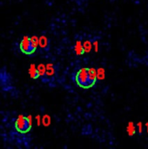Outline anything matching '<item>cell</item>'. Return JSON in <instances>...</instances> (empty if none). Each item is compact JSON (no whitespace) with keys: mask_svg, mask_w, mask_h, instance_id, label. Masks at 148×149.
<instances>
[{"mask_svg":"<svg viewBox=\"0 0 148 149\" xmlns=\"http://www.w3.org/2000/svg\"><path fill=\"white\" fill-rule=\"evenodd\" d=\"M93 48H94V51L96 52H99V43H98V41H94L93 42Z\"/></svg>","mask_w":148,"mask_h":149,"instance_id":"obj_17","label":"cell"},{"mask_svg":"<svg viewBox=\"0 0 148 149\" xmlns=\"http://www.w3.org/2000/svg\"><path fill=\"white\" fill-rule=\"evenodd\" d=\"M15 128L17 132L21 134H26L31 130V126L30 125L26 117H24L23 114H20L17 116L15 121Z\"/></svg>","mask_w":148,"mask_h":149,"instance_id":"obj_2","label":"cell"},{"mask_svg":"<svg viewBox=\"0 0 148 149\" xmlns=\"http://www.w3.org/2000/svg\"><path fill=\"white\" fill-rule=\"evenodd\" d=\"M126 132H127V134H128V135L130 137L133 136L136 134V127H135V125H134V123L133 121L128 122L127 127H126Z\"/></svg>","mask_w":148,"mask_h":149,"instance_id":"obj_6","label":"cell"},{"mask_svg":"<svg viewBox=\"0 0 148 149\" xmlns=\"http://www.w3.org/2000/svg\"><path fill=\"white\" fill-rule=\"evenodd\" d=\"M92 45H92L89 40L85 41V42H84V44H83L85 52H86V53L90 52H91V50H92Z\"/></svg>","mask_w":148,"mask_h":149,"instance_id":"obj_14","label":"cell"},{"mask_svg":"<svg viewBox=\"0 0 148 149\" xmlns=\"http://www.w3.org/2000/svg\"><path fill=\"white\" fill-rule=\"evenodd\" d=\"M39 46L41 48H46L48 46V39L45 36H42L39 38Z\"/></svg>","mask_w":148,"mask_h":149,"instance_id":"obj_11","label":"cell"},{"mask_svg":"<svg viewBox=\"0 0 148 149\" xmlns=\"http://www.w3.org/2000/svg\"><path fill=\"white\" fill-rule=\"evenodd\" d=\"M145 127H146V129H147V133L148 134V122H147V123H146Z\"/></svg>","mask_w":148,"mask_h":149,"instance_id":"obj_19","label":"cell"},{"mask_svg":"<svg viewBox=\"0 0 148 149\" xmlns=\"http://www.w3.org/2000/svg\"><path fill=\"white\" fill-rule=\"evenodd\" d=\"M26 119H27V120L29 121V123H30V125L32 127V115H28V116H26Z\"/></svg>","mask_w":148,"mask_h":149,"instance_id":"obj_18","label":"cell"},{"mask_svg":"<svg viewBox=\"0 0 148 149\" xmlns=\"http://www.w3.org/2000/svg\"><path fill=\"white\" fill-rule=\"evenodd\" d=\"M74 51L76 52L77 55L80 56V55H83L85 53V50H84V46L81 43V41H77L75 46H74Z\"/></svg>","mask_w":148,"mask_h":149,"instance_id":"obj_7","label":"cell"},{"mask_svg":"<svg viewBox=\"0 0 148 149\" xmlns=\"http://www.w3.org/2000/svg\"><path fill=\"white\" fill-rule=\"evenodd\" d=\"M29 75L33 79H36L38 77H40L39 73H38V68H37L35 64H31L30 68H29Z\"/></svg>","mask_w":148,"mask_h":149,"instance_id":"obj_5","label":"cell"},{"mask_svg":"<svg viewBox=\"0 0 148 149\" xmlns=\"http://www.w3.org/2000/svg\"><path fill=\"white\" fill-rule=\"evenodd\" d=\"M55 73V69H54V66L52 64L49 63L46 65V75L49 76V77H51L53 76Z\"/></svg>","mask_w":148,"mask_h":149,"instance_id":"obj_10","label":"cell"},{"mask_svg":"<svg viewBox=\"0 0 148 149\" xmlns=\"http://www.w3.org/2000/svg\"><path fill=\"white\" fill-rule=\"evenodd\" d=\"M30 38H31V43L32 47L36 50L37 47L39 45V38L37 36H31Z\"/></svg>","mask_w":148,"mask_h":149,"instance_id":"obj_12","label":"cell"},{"mask_svg":"<svg viewBox=\"0 0 148 149\" xmlns=\"http://www.w3.org/2000/svg\"><path fill=\"white\" fill-rule=\"evenodd\" d=\"M137 127H138V130H139V134H141L143 133V123L141 121L138 122L137 123Z\"/></svg>","mask_w":148,"mask_h":149,"instance_id":"obj_15","label":"cell"},{"mask_svg":"<svg viewBox=\"0 0 148 149\" xmlns=\"http://www.w3.org/2000/svg\"><path fill=\"white\" fill-rule=\"evenodd\" d=\"M37 68H38L39 76H44L46 74V65H44V64H39L37 66Z\"/></svg>","mask_w":148,"mask_h":149,"instance_id":"obj_13","label":"cell"},{"mask_svg":"<svg viewBox=\"0 0 148 149\" xmlns=\"http://www.w3.org/2000/svg\"><path fill=\"white\" fill-rule=\"evenodd\" d=\"M76 83L82 88H90V79L88 75V68H81L76 74Z\"/></svg>","mask_w":148,"mask_h":149,"instance_id":"obj_1","label":"cell"},{"mask_svg":"<svg viewBox=\"0 0 148 149\" xmlns=\"http://www.w3.org/2000/svg\"><path fill=\"white\" fill-rule=\"evenodd\" d=\"M97 78L99 80H103L106 79V70L102 67L97 69Z\"/></svg>","mask_w":148,"mask_h":149,"instance_id":"obj_9","label":"cell"},{"mask_svg":"<svg viewBox=\"0 0 148 149\" xmlns=\"http://www.w3.org/2000/svg\"><path fill=\"white\" fill-rule=\"evenodd\" d=\"M35 119H36V120H37V126H38V127L41 126V124H42V117H41L39 114H38V115H36Z\"/></svg>","mask_w":148,"mask_h":149,"instance_id":"obj_16","label":"cell"},{"mask_svg":"<svg viewBox=\"0 0 148 149\" xmlns=\"http://www.w3.org/2000/svg\"><path fill=\"white\" fill-rule=\"evenodd\" d=\"M20 50L23 53L30 55L32 54L36 50L32 47L31 43V38L28 36H24L20 42Z\"/></svg>","mask_w":148,"mask_h":149,"instance_id":"obj_3","label":"cell"},{"mask_svg":"<svg viewBox=\"0 0 148 149\" xmlns=\"http://www.w3.org/2000/svg\"><path fill=\"white\" fill-rule=\"evenodd\" d=\"M88 75H89V79H90V84L91 86H93L96 83V80L98 79L97 78V70L93 67L88 68Z\"/></svg>","mask_w":148,"mask_h":149,"instance_id":"obj_4","label":"cell"},{"mask_svg":"<svg viewBox=\"0 0 148 149\" xmlns=\"http://www.w3.org/2000/svg\"><path fill=\"white\" fill-rule=\"evenodd\" d=\"M51 124V117L49 114H44L42 116V125L45 127H50Z\"/></svg>","mask_w":148,"mask_h":149,"instance_id":"obj_8","label":"cell"}]
</instances>
